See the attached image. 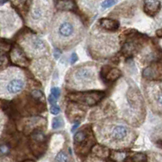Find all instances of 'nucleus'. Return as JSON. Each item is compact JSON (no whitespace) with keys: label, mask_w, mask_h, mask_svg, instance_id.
<instances>
[{"label":"nucleus","mask_w":162,"mask_h":162,"mask_svg":"<svg viewBox=\"0 0 162 162\" xmlns=\"http://www.w3.org/2000/svg\"><path fill=\"white\" fill-rule=\"evenodd\" d=\"M76 20L68 16H64L56 21L54 34L57 42L60 45H68L69 41H72L77 34Z\"/></svg>","instance_id":"1"},{"label":"nucleus","mask_w":162,"mask_h":162,"mask_svg":"<svg viewBox=\"0 0 162 162\" xmlns=\"http://www.w3.org/2000/svg\"><path fill=\"white\" fill-rule=\"evenodd\" d=\"M96 79V69L92 66H79L71 74L70 82L77 88L88 87L93 84Z\"/></svg>","instance_id":"2"},{"label":"nucleus","mask_w":162,"mask_h":162,"mask_svg":"<svg viewBox=\"0 0 162 162\" xmlns=\"http://www.w3.org/2000/svg\"><path fill=\"white\" fill-rule=\"evenodd\" d=\"M50 4L49 0H35L30 12L32 22L43 23L49 16Z\"/></svg>","instance_id":"3"},{"label":"nucleus","mask_w":162,"mask_h":162,"mask_svg":"<svg viewBox=\"0 0 162 162\" xmlns=\"http://www.w3.org/2000/svg\"><path fill=\"white\" fill-rule=\"evenodd\" d=\"M104 96L105 93L102 92H82V93L71 94L70 98L76 102L84 104L87 106H94L96 103H98Z\"/></svg>","instance_id":"4"},{"label":"nucleus","mask_w":162,"mask_h":162,"mask_svg":"<svg viewBox=\"0 0 162 162\" xmlns=\"http://www.w3.org/2000/svg\"><path fill=\"white\" fill-rule=\"evenodd\" d=\"M3 83L5 84L3 86V93L5 92V94L8 96H13L20 93L25 86V80L20 75L13 76L12 78H9L8 79H5Z\"/></svg>","instance_id":"5"},{"label":"nucleus","mask_w":162,"mask_h":162,"mask_svg":"<svg viewBox=\"0 0 162 162\" xmlns=\"http://www.w3.org/2000/svg\"><path fill=\"white\" fill-rule=\"evenodd\" d=\"M128 129L123 125H116L109 132V140L111 143L123 142L128 136Z\"/></svg>","instance_id":"6"},{"label":"nucleus","mask_w":162,"mask_h":162,"mask_svg":"<svg viewBox=\"0 0 162 162\" xmlns=\"http://www.w3.org/2000/svg\"><path fill=\"white\" fill-rule=\"evenodd\" d=\"M27 48L32 54H42L46 51V46L39 37H31L28 39Z\"/></svg>","instance_id":"7"},{"label":"nucleus","mask_w":162,"mask_h":162,"mask_svg":"<svg viewBox=\"0 0 162 162\" xmlns=\"http://www.w3.org/2000/svg\"><path fill=\"white\" fill-rule=\"evenodd\" d=\"M161 8L160 0H144L143 10L145 13L151 16H154L159 12Z\"/></svg>","instance_id":"8"},{"label":"nucleus","mask_w":162,"mask_h":162,"mask_svg":"<svg viewBox=\"0 0 162 162\" xmlns=\"http://www.w3.org/2000/svg\"><path fill=\"white\" fill-rule=\"evenodd\" d=\"M100 25L101 28L107 31H116L119 28V22L116 20H111V19H101L100 20Z\"/></svg>","instance_id":"9"},{"label":"nucleus","mask_w":162,"mask_h":162,"mask_svg":"<svg viewBox=\"0 0 162 162\" xmlns=\"http://www.w3.org/2000/svg\"><path fill=\"white\" fill-rule=\"evenodd\" d=\"M12 60L15 63L18 64V65H21V66H27L29 62L25 55L23 54L22 51L20 50L19 49H15L12 51Z\"/></svg>","instance_id":"10"},{"label":"nucleus","mask_w":162,"mask_h":162,"mask_svg":"<svg viewBox=\"0 0 162 162\" xmlns=\"http://www.w3.org/2000/svg\"><path fill=\"white\" fill-rule=\"evenodd\" d=\"M121 76V71L118 68H112L107 72L106 76V79L108 81H114Z\"/></svg>","instance_id":"11"},{"label":"nucleus","mask_w":162,"mask_h":162,"mask_svg":"<svg viewBox=\"0 0 162 162\" xmlns=\"http://www.w3.org/2000/svg\"><path fill=\"white\" fill-rule=\"evenodd\" d=\"M93 152L95 155H96L97 157H106L110 155V151L109 149L106 148V147H101L99 145H96L93 149Z\"/></svg>","instance_id":"12"},{"label":"nucleus","mask_w":162,"mask_h":162,"mask_svg":"<svg viewBox=\"0 0 162 162\" xmlns=\"http://www.w3.org/2000/svg\"><path fill=\"white\" fill-rule=\"evenodd\" d=\"M58 8L62 10H71L74 8V3L71 0H62L58 3Z\"/></svg>","instance_id":"13"},{"label":"nucleus","mask_w":162,"mask_h":162,"mask_svg":"<svg viewBox=\"0 0 162 162\" xmlns=\"http://www.w3.org/2000/svg\"><path fill=\"white\" fill-rule=\"evenodd\" d=\"M87 134L84 132V130H80V131H78L77 133H76L75 135V137H74V140H75V143H84L87 139Z\"/></svg>","instance_id":"14"},{"label":"nucleus","mask_w":162,"mask_h":162,"mask_svg":"<svg viewBox=\"0 0 162 162\" xmlns=\"http://www.w3.org/2000/svg\"><path fill=\"white\" fill-rule=\"evenodd\" d=\"M32 139L35 142L44 143L46 141V136L41 131H35L32 135Z\"/></svg>","instance_id":"15"},{"label":"nucleus","mask_w":162,"mask_h":162,"mask_svg":"<svg viewBox=\"0 0 162 162\" xmlns=\"http://www.w3.org/2000/svg\"><path fill=\"white\" fill-rule=\"evenodd\" d=\"M63 125V120L61 117H56L53 119V122H52V127L53 129H59V128H61Z\"/></svg>","instance_id":"16"},{"label":"nucleus","mask_w":162,"mask_h":162,"mask_svg":"<svg viewBox=\"0 0 162 162\" xmlns=\"http://www.w3.org/2000/svg\"><path fill=\"white\" fill-rule=\"evenodd\" d=\"M68 157L67 155L64 152H60L59 154L57 155L56 157H55V160L56 161H60V162H65L68 161Z\"/></svg>","instance_id":"17"},{"label":"nucleus","mask_w":162,"mask_h":162,"mask_svg":"<svg viewBox=\"0 0 162 162\" xmlns=\"http://www.w3.org/2000/svg\"><path fill=\"white\" fill-rule=\"evenodd\" d=\"M131 160H134V161H145V160H147V157L144 154H142V153H137L135 156H133L132 158H131Z\"/></svg>","instance_id":"18"},{"label":"nucleus","mask_w":162,"mask_h":162,"mask_svg":"<svg viewBox=\"0 0 162 162\" xmlns=\"http://www.w3.org/2000/svg\"><path fill=\"white\" fill-rule=\"evenodd\" d=\"M117 3V0H105L104 2L101 3V7L106 9V8H109L116 4Z\"/></svg>","instance_id":"19"},{"label":"nucleus","mask_w":162,"mask_h":162,"mask_svg":"<svg viewBox=\"0 0 162 162\" xmlns=\"http://www.w3.org/2000/svg\"><path fill=\"white\" fill-rule=\"evenodd\" d=\"M31 95L33 98L37 99V100H42L44 99V95L40 90H33L31 93Z\"/></svg>","instance_id":"20"},{"label":"nucleus","mask_w":162,"mask_h":162,"mask_svg":"<svg viewBox=\"0 0 162 162\" xmlns=\"http://www.w3.org/2000/svg\"><path fill=\"white\" fill-rule=\"evenodd\" d=\"M59 112H60L59 106H58L57 105H53V106H51V108H50V113H51L52 114L57 115V114H59Z\"/></svg>","instance_id":"21"},{"label":"nucleus","mask_w":162,"mask_h":162,"mask_svg":"<svg viewBox=\"0 0 162 162\" xmlns=\"http://www.w3.org/2000/svg\"><path fill=\"white\" fill-rule=\"evenodd\" d=\"M51 94L54 97H56L58 99L60 96V94H61L60 89H59V88H53V89H51Z\"/></svg>","instance_id":"22"},{"label":"nucleus","mask_w":162,"mask_h":162,"mask_svg":"<svg viewBox=\"0 0 162 162\" xmlns=\"http://www.w3.org/2000/svg\"><path fill=\"white\" fill-rule=\"evenodd\" d=\"M9 153V148L6 145H1L0 146V154L7 155Z\"/></svg>","instance_id":"23"},{"label":"nucleus","mask_w":162,"mask_h":162,"mask_svg":"<svg viewBox=\"0 0 162 162\" xmlns=\"http://www.w3.org/2000/svg\"><path fill=\"white\" fill-rule=\"evenodd\" d=\"M78 60V56H77V54L76 53H73V54H71V59H70V62L71 64H74L76 63V62Z\"/></svg>","instance_id":"24"},{"label":"nucleus","mask_w":162,"mask_h":162,"mask_svg":"<svg viewBox=\"0 0 162 162\" xmlns=\"http://www.w3.org/2000/svg\"><path fill=\"white\" fill-rule=\"evenodd\" d=\"M49 102L50 105H52V106H53V105H56L57 98L56 97H54V96L51 94V95H49Z\"/></svg>","instance_id":"25"},{"label":"nucleus","mask_w":162,"mask_h":162,"mask_svg":"<svg viewBox=\"0 0 162 162\" xmlns=\"http://www.w3.org/2000/svg\"><path fill=\"white\" fill-rule=\"evenodd\" d=\"M157 101L160 106L162 107V92H160L157 96Z\"/></svg>","instance_id":"26"},{"label":"nucleus","mask_w":162,"mask_h":162,"mask_svg":"<svg viewBox=\"0 0 162 162\" xmlns=\"http://www.w3.org/2000/svg\"><path fill=\"white\" fill-rule=\"evenodd\" d=\"M54 58H55V59H59V57H60V55H61V52H60V50H59L58 49H56L54 52Z\"/></svg>","instance_id":"27"},{"label":"nucleus","mask_w":162,"mask_h":162,"mask_svg":"<svg viewBox=\"0 0 162 162\" xmlns=\"http://www.w3.org/2000/svg\"><path fill=\"white\" fill-rule=\"evenodd\" d=\"M156 34L158 37L160 38H161L162 37V29H160L157 30V32H156Z\"/></svg>","instance_id":"28"},{"label":"nucleus","mask_w":162,"mask_h":162,"mask_svg":"<svg viewBox=\"0 0 162 162\" xmlns=\"http://www.w3.org/2000/svg\"><path fill=\"white\" fill-rule=\"evenodd\" d=\"M79 123H76V125L74 126L73 127H72V131H74V130H75V129H76V128H77V127L79 126Z\"/></svg>","instance_id":"29"},{"label":"nucleus","mask_w":162,"mask_h":162,"mask_svg":"<svg viewBox=\"0 0 162 162\" xmlns=\"http://www.w3.org/2000/svg\"><path fill=\"white\" fill-rule=\"evenodd\" d=\"M3 59H2V58H0V66L3 64Z\"/></svg>","instance_id":"30"}]
</instances>
